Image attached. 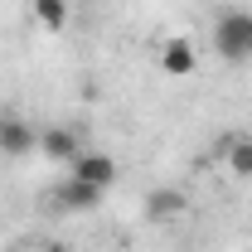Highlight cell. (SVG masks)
Instances as JSON below:
<instances>
[{
  "mask_svg": "<svg viewBox=\"0 0 252 252\" xmlns=\"http://www.w3.org/2000/svg\"><path fill=\"white\" fill-rule=\"evenodd\" d=\"M214 54L223 63L252 59V10H219V20H214Z\"/></svg>",
  "mask_w": 252,
  "mask_h": 252,
  "instance_id": "cell-1",
  "label": "cell"
},
{
  "mask_svg": "<svg viewBox=\"0 0 252 252\" xmlns=\"http://www.w3.org/2000/svg\"><path fill=\"white\" fill-rule=\"evenodd\" d=\"M39 151L54 160V165H73V160L83 156V141H78L73 126H44L39 131Z\"/></svg>",
  "mask_w": 252,
  "mask_h": 252,
  "instance_id": "cell-2",
  "label": "cell"
},
{
  "mask_svg": "<svg viewBox=\"0 0 252 252\" xmlns=\"http://www.w3.org/2000/svg\"><path fill=\"white\" fill-rule=\"evenodd\" d=\"M156 63H160V73H165V78H189V73L199 68V49H194L189 39H165Z\"/></svg>",
  "mask_w": 252,
  "mask_h": 252,
  "instance_id": "cell-3",
  "label": "cell"
},
{
  "mask_svg": "<svg viewBox=\"0 0 252 252\" xmlns=\"http://www.w3.org/2000/svg\"><path fill=\"white\" fill-rule=\"evenodd\" d=\"M39 151V131L25 117H0V156H30Z\"/></svg>",
  "mask_w": 252,
  "mask_h": 252,
  "instance_id": "cell-4",
  "label": "cell"
},
{
  "mask_svg": "<svg viewBox=\"0 0 252 252\" xmlns=\"http://www.w3.org/2000/svg\"><path fill=\"white\" fill-rule=\"evenodd\" d=\"M102 194H107V189H97V185H88V180H78V175H68L54 199H59L68 214H93L97 204H102Z\"/></svg>",
  "mask_w": 252,
  "mask_h": 252,
  "instance_id": "cell-5",
  "label": "cell"
},
{
  "mask_svg": "<svg viewBox=\"0 0 252 252\" xmlns=\"http://www.w3.org/2000/svg\"><path fill=\"white\" fill-rule=\"evenodd\" d=\"M73 175L88 180V185H97V189H112L117 185V160L102 156V151H83V156L73 160Z\"/></svg>",
  "mask_w": 252,
  "mask_h": 252,
  "instance_id": "cell-6",
  "label": "cell"
},
{
  "mask_svg": "<svg viewBox=\"0 0 252 252\" xmlns=\"http://www.w3.org/2000/svg\"><path fill=\"white\" fill-rule=\"evenodd\" d=\"M30 15H34V25L39 30H49V34H59L63 25H68V0H30Z\"/></svg>",
  "mask_w": 252,
  "mask_h": 252,
  "instance_id": "cell-7",
  "label": "cell"
},
{
  "mask_svg": "<svg viewBox=\"0 0 252 252\" xmlns=\"http://www.w3.org/2000/svg\"><path fill=\"white\" fill-rule=\"evenodd\" d=\"M223 165H228L238 180H252V136H228V146H223Z\"/></svg>",
  "mask_w": 252,
  "mask_h": 252,
  "instance_id": "cell-8",
  "label": "cell"
},
{
  "mask_svg": "<svg viewBox=\"0 0 252 252\" xmlns=\"http://www.w3.org/2000/svg\"><path fill=\"white\" fill-rule=\"evenodd\" d=\"M146 214L151 219H180L185 214V194L180 189H151L146 194Z\"/></svg>",
  "mask_w": 252,
  "mask_h": 252,
  "instance_id": "cell-9",
  "label": "cell"
},
{
  "mask_svg": "<svg viewBox=\"0 0 252 252\" xmlns=\"http://www.w3.org/2000/svg\"><path fill=\"white\" fill-rule=\"evenodd\" d=\"M44 252H63V248H44Z\"/></svg>",
  "mask_w": 252,
  "mask_h": 252,
  "instance_id": "cell-10",
  "label": "cell"
}]
</instances>
